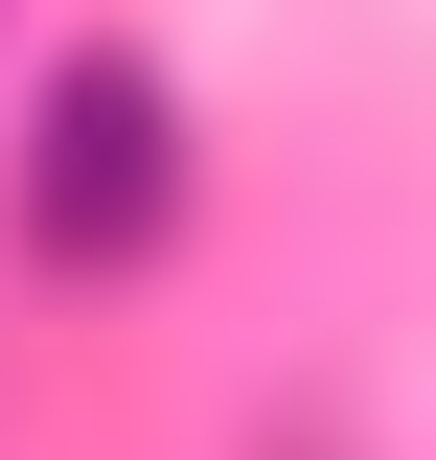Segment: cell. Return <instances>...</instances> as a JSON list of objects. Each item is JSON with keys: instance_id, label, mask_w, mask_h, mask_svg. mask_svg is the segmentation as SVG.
Returning <instances> with one entry per match:
<instances>
[{"instance_id": "cell-1", "label": "cell", "mask_w": 436, "mask_h": 460, "mask_svg": "<svg viewBox=\"0 0 436 460\" xmlns=\"http://www.w3.org/2000/svg\"><path fill=\"white\" fill-rule=\"evenodd\" d=\"M184 184H207V138H184V69L161 47H47L23 69V138H0V230H23V277L115 299V277H161L184 253Z\"/></svg>"}]
</instances>
